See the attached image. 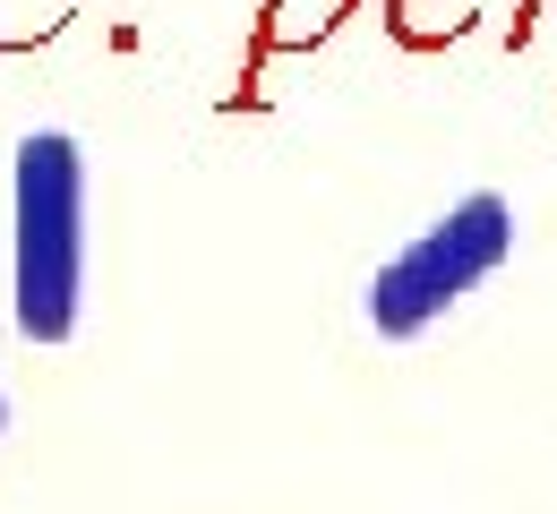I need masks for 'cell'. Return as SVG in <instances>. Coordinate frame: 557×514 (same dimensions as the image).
<instances>
[{
	"label": "cell",
	"instance_id": "6da1fadb",
	"mask_svg": "<svg viewBox=\"0 0 557 514\" xmlns=\"http://www.w3.org/2000/svg\"><path fill=\"white\" fill-rule=\"evenodd\" d=\"M86 309V154L70 129H26L9 154V317L26 343H70Z\"/></svg>",
	"mask_w": 557,
	"mask_h": 514
},
{
	"label": "cell",
	"instance_id": "3957f363",
	"mask_svg": "<svg viewBox=\"0 0 557 514\" xmlns=\"http://www.w3.org/2000/svg\"><path fill=\"white\" fill-rule=\"evenodd\" d=\"M0 429H9V403H0Z\"/></svg>",
	"mask_w": 557,
	"mask_h": 514
},
{
	"label": "cell",
	"instance_id": "7a4b0ae2",
	"mask_svg": "<svg viewBox=\"0 0 557 514\" xmlns=\"http://www.w3.org/2000/svg\"><path fill=\"white\" fill-rule=\"evenodd\" d=\"M506 258H515V206H506L497 189H472V198H455L420 240H404V249L369 275L360 309H369V326H377L386 343H412V335H429L463 292H481Z\"/></svg>",
	"mask_w": 557,
	"mask_h": 514
}]
</instances>
